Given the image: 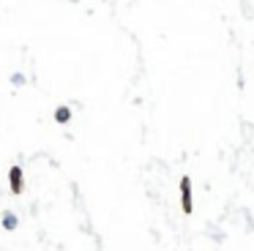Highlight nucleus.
<instances>
[{"label":"nucleus","mask_w":254,"mask_h":251,"mask_svg":"<svg viewBox=\"0 0 254 251\" xmlns=\"http://www.w3.org/2000/svg\"><path fill=\"white\" fill-rule=\"evenodd\" d=\"M0 224H3V229H8V232H11V229H17V227H19V218L14 216L11 210H6L3 216H0Z\"/></svg>","instance_id":"obj_3"},{"label":"nucleus","mask_w":254,"mask_h":251,"mask_svg":"<svg viewBox=\"0 0 254 251\" xmlns=\"http://www.w3.org/2000/svg\"><path fill=\"white\" fill-rule=\"evenodd\" d=\"M68 120H71V109H68L66 104H63V107H58V109H55V123L66 126Z\"/></svg>","instance_id":"obj_4"},{"label":"nucleus","mask_w":254,"mask_h":251,"mask_svg":"<svg viewBox=\"0 0 254 251\" xmlns=\"http://www.w3.org/2000/svg\"><path fill=\"white\" fill-rule=\"evenodd\" d=\"M181 207H183V213H191L194 210V199H191V178L189 175H183L181 178Z\"/></svg>","instance_id":"obj_1"},{"label":"nucleus","mask_w":254,"mask_h":251,"mask_svg":"<svg viewBox=\"0 0 254 251\" xmlns=\"http://www.w3.org/2000/svg\"><path fill=\"white\" fill-rule=\"evenodd\" d=\"M8 188H11V194H22L25 191V178H22V167L19 164H14L8 169Z\"/></svg>","instance_id":"obj_2"}]
</instances>
